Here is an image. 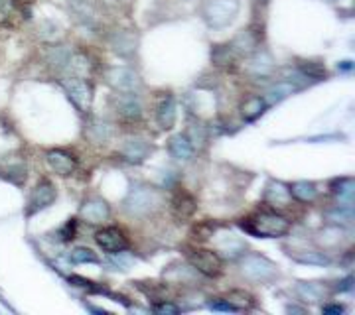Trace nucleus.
<instances>
[{"mask_svg": "<svg viewBox=\"0 0 355 315\" xmlns=\"http://www.w3.org/2000/svg\"><path fill=\"white\" fill-rule=\"evenodd\" d=\"M168 280L174 284H196L198 280V270L193 266H170L164 272Z\"/></svg>", "mask_w": 355, "mask_h": 315, "instance_id": "obj_21", "label": "nucleus"}, {"mask_svg": "<svg viewBox=\"0 0 355 315\" xmlns=\"http://www.w3.org/2000/svg\"><path fill=\"white\" fill-rule=\"evenodd\" d=\"M191 266L205 276H217L223 270V260L221 256L214 251H205V249H191L188 252Z\"/></svg>", "mask_w": 355, "mask_h": 315, "instance_id": "obj_8", "label": "nucleus"}, {"mask_svg": "<svg viewBox=\"0 0 355 315\" xmlns=\"http://www.w3.org/2000/svg\"><path fill=\"white\" fill-rule=\"evenodd\" d=\"M67 8L77 24L97 28L101 22V6L97 0H67Z\"/></svg>", "mask_w": 355, "mask_h": 315, "instance_id": "obj_5", "label": "nucleus"}, {"mask_svg": "<svg viewBox=\"0 0 355 315\" xmlns=\"http://www.w3.org/2000/svg\"><path fill=\"white\" fill-rule=\"evenodd\" d=\"M186 138L190 140L191 148H202L203 144H205V140H207V134H205V128L202 125H191L188 128V134H186Z\"/></svg>", "mask_w": 355, "mask_h": 315, "instance_id": "obj_35", "label": "nucleus"}, {"mask_svg": "<svg viewBox=\"0 0 355 315\" xmlns=\"http://www.w3.org/2000/svg\"><path fill=\"white\" fill-rule=\"evenodd\" d=\"M71 53H73V51L69 50L67 46H50V48L46 50V53H44V57H46V63L50 65L51 69H55V71H65Z\"/></svg>", "mask_w": 355, "mask_h": 315, "instance_id": "obj_17", "label": "nucleus"}, {"mask_svg": "<svg viewBox=\"0 0 355 315\" xmlns=\"http://www.w3.org/2000/svg\"><path fill=\"white\" fill-rule=\"evenodd\" d=\"M62 233H64V235H65L64 240L73 239V233H76V223H71V221H69V223H67V225H65V227L62 228Z\"/></svg>", "mask_w": 355, "mask_h": 315, "instance_id": "obj_40", "label": "nucleus"}, {"mask_svg": "<svg viewBox=\"0 0 355 315\" xmlns=\"http://www.w3.org/2000/svg\"><path fill=\"white\" fill-rule=\"evenodd\" d=\"M343 235H345V231L343 227H338V225H331V227H326L322 233H320V237H318V242L324 246V249H331V246H340L343 242Z\"/></svg>", "mask_w": 355, "mask_h": 315, "instance_id": "obj_26", "label": "nucleus"}, {"mask_svg": "<svg viewBox=\"0 0 355 315\" xmlns=\"http://www.w3.org/2000/svg\"><path fill=\"white\" fill-rule=\"evenodd\" d=\"M198 205L196 199L191 197L188 191H178L176 197L172 199V211L176 215L178 219H188L191 215L196 213Z\"/></svg>", "mask_w": 355, "mask_h": 315, "instance_id": "obj_18", "label": "nucleus"}, {"mask_svg": "<svg viewBox=\"0 0 355 315\" xmlns=\"http://www.w3.org/2000/svg\"><path fill=\"white\" fill-rule=\"evenodd\" d=\"M354 278L352 276H347L345 280H342V282H338V286H336V290L338 291H352L354 290Z\"/></svg>", "mask_w": 355, "mask_h": 315, "instance_id": "obj_39", "label": "nucleus"}, {"mask_svg": "<svg viewBox=\"0 0 355 315\" xmlns=\"http://www.w3.org/2000/svg\"><path fill=\"white\" fill-rule=\"evenodd\" d=\"M156 123L162 130H170L176 123V101L170 93L162 95L156 105Z\"/></svg>", "mask_w": 355, "mask_h": 315, "instance_id": "obj_14", "label": "nucleus"}, {"mask_svg": "<svg viewBox=\"0 0 355 315\" xmlns=\"http://www.w3.org/2000/svg\"><path fill=\"white\" fill-rule=\"evenodd\" d=\"M71 262H76V264H97L99 262V258L95 256V252L89 251L85 246H79L76 251H71Z\"/></svg>", "mask_w": 355, "mask_h": 315, "instance_id": "obj_33", "label": "nucleus"}, {"mask_svg": "<svg viewBox=\"0 0 355 315\" xmlns=\"http://www.w3.org/2000/svg\"><path fill=\"white\" fill-rule=\"evenodd\" d=\"M291 189L286 188L284 183H280V181H270V183L266 186L265 201L268 203L270 207H275V209H284V207L291 205Z\"/></svg>", "mask_w": 355, "mask_h": 315, "instance_id": "obj_16", "label": "nucleus"}, {"mask_svg": "<svg viewBox=\"0 0 355 315\" xmlns=\"http://www.w3.org/2000/svg\"><path fill=\"white\" fill-rule=\"evenodd\" d=\"M291 256L294 258V260L302 262V264H318V266L330 264V258H328L324 252H318V251L291 252Z\"/></svg>", "mask_w": 355, "mask_h": 315, "instance_id": "obj_27", "label": "nucleus"}, {"mask_svg": "<svg viewBox=\"0 0 355 315\" xmlns=\"http://www.w3.org/2000/svg\"><path fill=\"white\" fill-rule=\"evenodd\" d=\"M87 134L95 144H107L111 140V136H113V126L101 120V118H93L91 125H89Z\"/></svg>", "mask_w": 355, "mask_h": 315, "instance_id": "obj_22", "label": "nucleus"}, {"mask_svg": "<svg viewBox=\"0 0 355 315\" xmlns=\"http://www.w3.org/2000/svg\"><path fill=\"white\" fill-rule=\"evenodd\" d=\"M107 79L116 91H137L139 93L140 85H142L140 77L128 67H113Z\"/></svg>", "mask_w": 355, "mask_h": 315, "instance_id": "obj_12", "label": "nucleus"}, {"mask_svg": "<svg viewBox=\"0 0 355 315\" xmlns=\"http://www.w3.org/2000/svg\"><path fill=\"white\" fill-rule=\"evenodd\" d=\"M114 111L125 120H140L142 116V101L137 91H116L113 99Z\"/></svg>", "mask_w": 355, "mask_h": 315, "instance_id": "obj_9", "label": "nucleus"}, {"mask_svg": "<svg viewBox=\"0 0 355 315\" xmlns=\"http://www.w3.org/2000/svg\"><path fill=\"white\" fill-rule=\"evenodd\" d=\"M55 197H58V193H55L53 183H51L50 179H42L38 186L32 189V193H30V197H28L24 215L30 219V217H34V215L40 213V211L48 209L51 203L55 201Z\"/></svg>", "mask_w": 355, "mask_h": 315, "instance_id": "obj_7", "label": "nucleus"}, {"mask_svg": "<svg viewBox=\"0 0 355 315\" xmlns=\"http://www.w3.org/2000/svg\"><path fill=\"white\" fill-rule=\"evenodd\" d=\"M338 69H340V71H352V69H354V62L338 63Z\"/></svg>", "mask_w": 355, "mask_h": 315, "instance_id": "obj_42", "label": "nucleus"}, {"mask_svg": "<svg viewBox=\"0 0 355 315\" xmlns=\"http://www.w3.org/2000/svg\"><path fill=\"white\" fill-rule=\"evenodd\" d=\"M324 314H328V315H334V314H342L343 312V307L342 305H326L324 309H322Z\"/></svg>", "mask_w": 355, "mask_h": 315, "instance_id": "obj_41", "label": "nucleus"}, {"mask_svg": "<svg viewBox=\"0 0 355 315\" xmlns=\"http://www.w3.org/2000/svg\"><path fill=\"white\" fill-rule=\"evenodd\" d=\"M154 312L156 314H178L180 309H178V305H174V303H160V305L154 307Z\"/></svg>", "mask_w": 355, "mask_h": 315, "instance_id": "obj_38", "label": "nucleus"}, {"mask_svg": "<svg viewBox=\"0 0 355 315\" xmlns=\"http://www.w3.org/2000/svg\"><path fill=\"white\" fill-rule=\"evenodd\" d=\"M259 2H261V4H263V6H266V4H268V2H270V0H257V4H259Z\"/></svg>", "mask_w": 355, "mask_h": 315, "instance_id": "obj_43", "label": "nucleus"}, {"mask_svg": "<svg viewBox=\"0 0 355 315\" xmlns=\"http://www.w3.org/2000/svg\"><path fill=\"white\" fill-rule=\"evenodd\" d=\"M265 97H249L247 101L241 105V113L245 116V120H257L261 114L266 111Z\"/></svg>", "mask_w": 355, "mask_h": 315, "instance_id": "obj_25", "label": "nucleus"}, {"mask_svg": "<svg viewBox=\"0 0 355 315\" xmlns=\"http://www.w3.org/2000/svg\"><path fill=\"white\" fill-rule=\"evenodd\" d=\"M239 8H241L239 0H203L200 14L209 28L223 30L229 24H233V20L239 14Z\"/></svg>", "mask_w": 355, "mask_h": 315, "instance_id": "obj_3", "label": "nucleus"}, {"mask_svg": "<svg viewBox=\"0 0 355 315\" xmlns=\"http://www.w3.org/2000/svg\"><path fill=\"white\" fill-rule=\"evenodd\" d=\"M334 193L340 195V199H347L352 201V193H354V179L352 177H343V179H336L334 181Z\"/></svg>", "mask_w": 355, "mask_h": 315, "instance_id": "obj_34", "label": "nucleus"}, {"mask_svg": "<svg viewBox=\"0 0 355 315\" xmlns=\"http://www.w3.org/2000/svg\"><path fill=\"white\" fill-rule=\"evenodd\" d=\"M50 168L58 174V176H71L77 168V158L67 150H50L46 156Z\"/></svg>", "mask_w": 355, "mask_h": 315, "instance_id": "obj_13", "label": "nucleus"}, {"mask_svg": "<svg viewBox=\"0 0 355 315\" xmlns=\"http://www.w3.org/2000/svg\"><path fill=\"white\" fill-rule=\"evenodd\" d=\"M81 217L89 221V223H103L111 217V209L107 201H103L99 197H91L83 203L81 207Z\"/></svg>", "mask_w": 355, "mask_h": 315, "instance_id": "obj_15", "label": "nucleus"}, {"mask_svg": "<svg viewBox=\"0 0 355 315\" xmlns=\"http://www.w3.org/2000/svg\"><path fill=\"white\" fill-rule=\"evenodd\" d=\"M211 60H214L216 65H231V63H235V60H237V53L233 51L231 44L216 46V48L211 50Z\"/></svg>", "mask_w": 355, "mask_h": 315, "instance_id": "obj_31", "label": "nucleus"}, {"mask_svg": "<svg viewBox=\"0 0 355 315\" xmlns=\"http://www.w3.org/2000/svg\"><path fill=\"white\" fill-rule=\"evenodd\" d=\"M219 252H223L225 256H229V258H237L239 254H245V242H243L241 239H237L235 235H229L227 240L225 242H221L219 246Z\"/></svg>", "mask_w": 355, "mask_h": 315, "instance_id": "obj_29", "label": "nucleus"}, {"mask_svg": "<svg viewBox=\"0 0 355 315\" xmlns=\"http://www.w3.org/2000/svg\"><path fill=\"white\" fill-rule=\"evenodd\" d=\"M288 189L292 197L300 203H312L318 197V186L312 181H294Z\"/></svg>", "mask_w": 355, "mask_h": 315, "instance_id": "obj_23", "label": "nucleus"}, {"mask_svg": "<svg viewBox=\"0 0 355 315\" xmlns=\"http://www.w3.org/2000/svg\"><path fill=\"white\" fill-rule=\"evenodd\" d=\"M209 307L211 309H216V312H239L235 305L227 300H217V302H211L209 303Z\"/></svg>", "mask_w": 355, "mask_h": 315, "instance_id": "obj_37", "label": "nucleus"}, {"mask_svg": "<svg viewBox=\"0 0 355 315\" xmlns=\"http://www.w3.org/2000/svg\"><path fill=\"white\" fill-rule=\"evenodd\" d=\"M16 16V0H0V26L10 24Z\"/></svg>", "mask_w": 355, "mask_h": 315, "instance_id": "obj_36", "label": "nucleus"}, {"mask_svg": "<svg viewBox=\"0 0 355 315\" xmlns=\"http://www.w3.org/2000/svg\"><path fill=\"white\" fill-rule=\"evenodd\" d=\"M296 291L304 302L318 303L326 298V288L320 282H298Z\"/></svg>", "mask_w": 355, "mask_h": 315, "instance_id": "obj_20", "label": "nucleus"}, {"mask_svg": "<svg viewBox=\"0 0 355 315\" xmlns=\"http://www.w3.org/2000/svg\"><path fill=\"white\" fill-rule=\"evenodd\" d=\"M168 150L178 160H190L191 156H193V148H191L190 140L186 138V134H178V136L170 140Z\"/></svg>", "mask_w": 355, "mask_h": 315, "instance_id": "obj_24", "label": "nucleus"}, {"mask_svg": "<svg viewBox=\"0 0 355 315\" xmlns=\"http://www.w3.org/2000/svg\"><path fill=\"white\" fill-rule=\"evenodd\" d=\"M328 219L334 221L336 225H352V221H354V209H352V203L338 205L336 209H331L330 213H328Z\"/></svg>", "mask_w": 355, "mask_h": 315, "instance_id": "obj_30", "label": "nucleus"}, {"mask_svg": "<svg viewBox=\"0 0 355 315\" xmlns=\"http://www.w3.org/2000/svg\"><path fill=\"white\" fill-rule=\"evenodd\" d=\"M95 240L97 244L101 246L103 251L109 252V254H121L128 246L127 237L114 227H107L101 228L97 235H95Z\"/></svg>", "mask_w": 355, "mask_h": 315, "instance_id": "obj_10", "label": "nucleus"}, {"mask_svg": "<svg viewBox=\"0 0 355 315\" xmlns=\"http://www.w3.org/2000/svg\"><path fill=\"white\" fill-rule=\"evenodd\" d=\"M162 201H164V197L158 189L139 183L128 191L125 201H123V207H125L128 217L144 219V217H150V215L156 213L162 207Z\"/></svg>", "mask_w": 355, "mask_h": 315, "instance_id": "obj_1", "label": "nucleus"}, {"mask_svg": "<svg viewBox=\"0 0 355 315\" xmlns=\"http://www.w3.org/2000/svg\"><path fill=\"white\" fill-rule=\"evenodd\" d=\"M62 87L65 89L67 97L71 99V102L76 105L79 111L85 113V111L91 109V102H93V89H91V85H89L85 79L67 75L62 79Z\"/></svg>", "mask_w": 355, "mask_h": 315, "instance_id": "obj_6", "label": "nucleus"}, {"mask_svg": "<svg viewBox=\"0 0 355 315\" xmlns=\"http://www.w3.org/2000/svg\"><path fill=\"white\" fill-rule=\"evenodd\" d=\"M111 46H113V50L116 51L119 55L127 57V55H132L135 50H137V38H135L128 30L114 32L113 39H111Z\"/></svg>", "mask_w": 355, "mask_h": 315, "instance_id": "obj_19", "label": "nucleus"}, {"mask_svg": "<svg viewBox=\"0 0 355 315\" xmlns=\"http://www.w3.org/2000/svg\"><path fill=\"white\" fill-rule=\"evenodd\" d=\"M249 69L254 77H266L272 71V60L266 53H257L249 62Z\"/></svg>", "mask_w": 355, "mask_h": 315, "instance_id": "obj_28", "label": "nucleus"}, {"mask_svg": "<svg viewBox=\"0 0 355 315\" xmlns=\"http://www.w3.org/2000/svg\"><path fill=\"white\" fill-rule=\"evenodd\" d=\"M38 34L42 39L53 42V39H58L62 36V28H60V24H55L53 20H44V22L38 26Z\"/></svg>", "mask_w": 355, "mask_h": 315, "instance_id": "obj_32", "label": "nucleus"}, {"mask_svg": "<svg viewBox=\"0 0 355 315\" xmlns=\"http://www.w3.org/2000/svg\"><path fill=\"white\" fill-rule=\"evenodd\" d=\"M119 154L130 164H142L148 158V154H150V144L144 138L130 136V138L123 142V146L119 148Z\"/></svg>", "mask_w": 355, "mask_h": 315, "instance_id": "obj_11", "label": "nucleus"}, {"mask_svg": "<svg viewBox=\"0 0 355 315\" xmlns=\"http://www.w3.org/2000/svg\"><path fill=\"white\" fill-rule=\"evenodd\" d=\"M241 274L254 284H268V282L277 280L279 270H277L275 262H270L266 256L251 252V254H243Z\"/></svg>", "mask_w": 355, "mask_h": 315, "instance_id": "obj_4", "label": "nucleus"}, {"mask_svg": "<svg viewBox=\"0 0 355 315\" xmlns=\"http://www.w3.org/2000/svg\"><path fill=\"white\" fill-rule=\"evenodd\" d=\"M243 231H247L253 237H263V239H277L291 231V221L286 217L272 211H263V213L253 215L247 219V223H241Z\"/></svg>", "mask_w": 355, "mask_h": 315, "instance_id": "obj_2", "label": "nucleus"}]
</instances>
